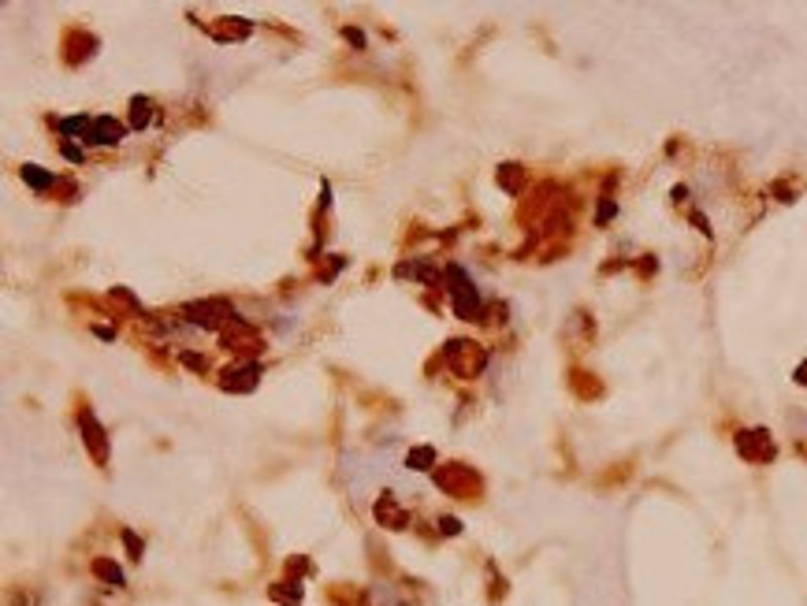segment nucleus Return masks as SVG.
<instances>
[{
    "instance_id": "obj_2",
    "label": "nucleus",
    "mask_w": 807,
    "mask_h": 606,
    "mask_svg": "<svg viewBox=\"0 0 807 606\" xmlns=\"http://www.w3.org/2000/svg\"><path fill=\"white\" fill-rule=\"evenodd\" d=\"M97 573H100V576H112L116 584H123V576H119V569H116V565H108V562H97Z\"/></svg>"
},
{
    "instance_id": "obj_1",
    "label": "nucleus",
    "mask_w": 807,
    "mask_h": 606,
    "mask_svg": "<svg viewBox=\"0 0 807 606\" xmlns=\"http://www.w3.org/2000/svg\"><path fill=\"white\" fill-rule=\"evenodd\" d=\"M97 142H119V127L116 123H97Z\"/></svg>"
}]
</instances>
